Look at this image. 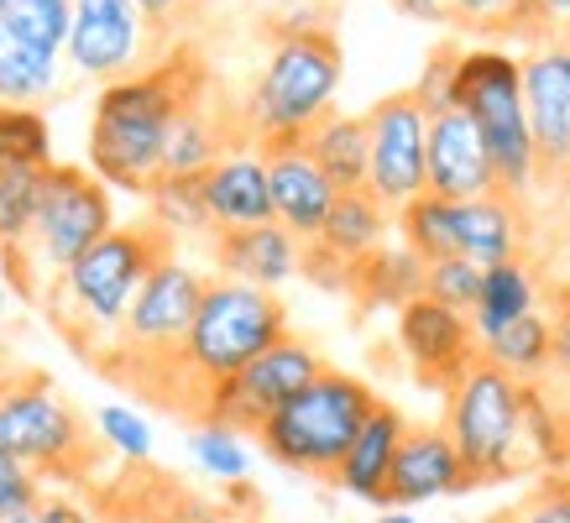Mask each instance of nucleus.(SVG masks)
<instances>
[{"label": "nucleus", "mask_w": 570, "mask_h": 523, "mask_svg": "<svg viewBox=\"0 0 570 523\" xmlns=\"http://www.w3.org/2000/svg\"><path fill=\"white\" fill-rule=\"evenodd\" d=\"M189 455L199 461V471H209L215 482H246V471H252V451H246V435L242 430H230V424H194L189 430Z\"/></svg>", "instance_id": "nucleus-30"}, {"label": "nucleus", "mask_w": 570, "mask_h": 523, "mask_svg": "<svg viewBox=\"0 0 570 523\" xmlns=\"http://www.w3.org/2000/svg\"><path fill=\"white\" fill-rule=\"evenodd\" d=\"M95 435H100L105 451L121 455L126 466H147L153 461V424L137 408H126V403H105L95 414Z\"/></svg>", "instance_id": "nucleus-33"}, {"label": "nucleus", "mask_w": 570, "mask_h": 523, "mask_svg": "<svg viewBox=\"0 0 570 523\" xmlns=\"http://www.w3.org/2000/svg\"><path fill=\"white\" fill-rule=\"evenodd\" d=\"M424 194H434V199H487V194H498V174H492L487 141L466 110H445V116L430 121Z\"/></svg>", "instance_id": "nucleus-18"}, {"label": "nucleus", "mask_w": 570, "mask_h": 523, "mask_svg": "<svg viewBox=\"0 0 570 523\" xmlns=\"http://www.w3.org/2000/svg\"><path fill=\"white\" fill-rule=\"evenodd\" d=\"M157 27L147 21L137 0H73V27H69V63L85 79H131V73L153 69L157 58Z\"/></svg>", "instance_id": "nucleus-12"}, {"label": "nucleus", "mask_w": 570, "mask_h": 523, "mask_svg": "<svg viewBox=\"0 0 570 523\" xmlns=\"http://www.w3.org/2000/svg\"><path fill=\"white\" fill-rule=\"evenodd\" d=\"M341 79H346V48H341V37L330 27L283 32L242 100V121L252 147L257 152L304 147V137L335 110Z\"/></svg>", "instance_id": "nucleus-3"}, {"label": "nucleus", "mask_w": 570, "mask_h": 523, "mask_svg": "<svg viewBox=\"0 0 570 523\" xmlns=\"http://www.w3.org/2000/svg\"><path fill=\"white\" fill-rule=\"evenodd\" d=\"M147 220H153L163 236H205L215 230L205 205V184L199 178H157V189L147 194Z\"/></svg>", "instance_id": "nucleus-28"}, {"label": "nucleus", "mask_w": 570, "mask_h": 523, "mask_svg": "<svg viewBox=\"0 0 570 523\" xmlns=\"http://www.w3.org/2000/svg\"><path fill=\"white\" fill-rule=\"evenodd\" d=\"M529 314H539V278L523 267V257L487 267L482 298H476V309H471L476 341H492V335H502L508 325H519Z\"/></svg>", "instance_id": "nucleus-26"}, {"label": "nucleus", "mask_w": 570, "mask_h": 523, "mask_svg": "<svg viewBox=\"0 0 570 523\" xmlns=\"http://www.w3.org/2000/svg\"><path fill=\"white\" fill-rule=\"evenodd\" d=\"M377 523H419L414 513H409V507H382L377 513Z\"/></svg>", "instance_id": "nucleus-43"}, {"label": "nucleus", "mask_w": 570, "mask_h": 523, "mask_svg": "<svg viewBox=\"0 0 570 523\" xmlns=\"http://www.w3.org/2000/svg\"><path fill=\"white\" fill-rule=\"evenodd\" d=\"M445 17L471 37H523L529 0H445Z\"/></svg>", "instance_id": "nucleus-32"}, {"label": "nucleus", "mask_w": 570, "mask_h": 523, "mask_svg": "<svg viewBox=\"0 0 570 523\" xmlns=\"http://www.w3.org/2000/svg\"><path fill=\"white\" fill-rule=\"evenodd\" d=\"M397 230L424 262L466 257L476 267H498V262H519L523 251V215L519 199H434L419 194L409 209H397Z\"/></svg>", "instance_id": "nucleus-10"}, {"label": "nucleus", "mask_w": 570, "mask_h": 523, "mask_svg": "<svg viewBox=\"0 0 570 523\" xmlns=\"http://www.w3.org/2000/svg\"><path fill=\"white\" fill-rule=\"evenodd\" d=\"M110 230H116L110 184H100L79 162H52L42 174L32 230L21 236V246L6 251V283L17 294H42L52 278H63L73 262L95 241H105Z\"/></svg>", "instance_id": "nucleus-5"}, {"label": "nucleus", "mask_w": 570, "mask_h": 523, "mask_svg": "<svg viewBox=\"0 0 570 523\" xmlns=\"http://www.w3.org/2000/svg\"><path fill=\"white\" fill-rule=\"evenodd\" d=\"M288 330V309L273 288H252L236 278H209L205 304L194 314V330L178 356V383H184V414L199 424L215 398V387L242 377L262 351H273Z\"/></svg>", "instance_id": "nucleus-4"}, {"label": "nucleus", "mask_w": 570, "mask_h": 523, "mask_svg": "<svg viewBox=\"0 0 570 523\" xmlns=\"http://www.w3.org/2000/svg\"><path fill=\"white\" fill-rule=\"evenodd\" d=\"M387 220H393V209L382 205L372 189H351L335 199V209H330L325 230L314 236V251L330 262H341V267H362L366 257H377L382 246H387Z\"/></svg>", "instance_id": "nucleus-23"}, {"label": "nucleus", "mask_w": 570, "mask_h": 523, "mask_svg": "<svg viewBox=\"0 0 570 523\" xmlns=\"http://www.w3.org/2000/svg\"><path fill=\"white\" fill-rule=\"evenodd\" d=\"M209 85L215 79L189 48H168L153 69L105 85L89 121V174L110 189L147 199L163 178L168 131L184 116V105H194Z\"/></svg>", "instance_id": "nucleus-1"}, {"label": "nucleus", "mask_w": 570, "mask_h": 523, "mask_svg": "<svg viewBox=\"0 0 570 523\" xmlns=\"http://www.w3.org/2000/svg\"><path fill=\"white\" fill-rule=\"evenodd\" d=\"M482 356L492 366H502V372H513L519 383H539V377L554 366V319L529 314L519 325H508L502 335L482 341Z\"/></svg>", "instance_id": "nucleus-27"}, {"label": "nucleus", "mask_w": 570, "mask_h": 523, "mask_svg": "<svg viewBox=\"0 0 570 523\" xmlns=\"http://www.w3.org/2000/svg\"><path fill=\"white\" fill-rule=\"evenodd\" d=\"M174 257V236H163L153 220L137 226H116L105 241H95L85 257L73 262L63 278L42 288V309H48L52 330L63 335L79 356L100 362L116 346L126 314L137 304L141 283L157 273V262Z\"/></svg>", "instance_id": "nucleus-2"}, {"label": "nucleus", "mask_w": 570, "mask_h": 523, "mask_svg": "<svg viewBox=\"0 0 570 523\" xmlns=\"http://www.w3.org/2000/svg\"><path fill=\"white\" fill-rule=\"evenodd\" d=\"M397 351L409 356L419 387L450 393L471 372V362L482 356V341H476L471 314L445 309L434 298H414V304L397 309Z\"/></svg>", "instance_id": "nucleus-16"}, {"label": "nucleus", "mask_w": 570, "mask_h": 523, "mask_svg": "<svg viewBox=\"0 0 570 523\" xmlns=\"http://www.w3.org/2000/svg\"><path fill=\"white\" fill-rule=\"evenodd\" d=\"M320 372H325V356H320L309 341L283 335L273 351H262L257 362L246 366L242 377H230L225 387H215L205 418L230 424V430H242V435H257L262 424H267L283 403H294ZM205 418H199V424H205Z\"/></svg>", "instance_id": "nucleus-13"}, {"label": "nucleus", "mask_w": 570, "mask_h": 523, "mask_svg": "<svg viewBox=\"0 0 570 523\" xmlns=\"http://www.w3.org/2000/svg\"><path fill=\"white\" fill-rule=\"evenodd\" d=\"M487 523H570V466L566 471H550V476H544L529 497L498 507Z\"/></svg>", "instance_id": "nucleus-36"}, {"label": "nucleus", "mask_w": 570, "mask_h": 523, "mask_svg": "<svg viewBox=\"0 0 570 523\" xmlns=\"http://www.w3.org/2000/svg\"><path fill=\"white\" fill-rule=\"evenodd\" d=\"M529 387L534 383H519L513 372L476 356L445 393V430L471 471V487H498L539 466L529 445Z\"/></svg>", "instance_id": "nucleus-6"}, {"label": "nucleus", "mask_w": 570, "mask_h": 523, "mask_svg": "<svg viewBox=\"0 0 570 523\" xmlns=\"http://www.w3.org/2000/svg\"><path fill=\"white\" fill-rule=\"evenodd\" d=\"M137 6L147 11V21H153L157 32H168V27H174L184 11H189V0H137Z\"/></svg>", "instance_id": "nucleus-40"}, {"label": "nucleus", "mask_w": 570, "mask_h": 523, "mask_svg": "<svg viewBox=\"0 0 570 523\" xmlns=\"http://www.w3.org/2000/svg\"><path fill=\"white\" fill-rule=\"evenodd\" d=\"M554 372L570 383V309L554 319Z\"/></svg>", "instance_id": "nucleus-42"}, {"label": "nucleus", "mask_w": 570, "mask_h": 523, "mask_svg": "<svg viewBox=\"0 0 570 523\" xmlns=\"http://www.w3.org/2000/svg\"><path fill=\"white\" fill-rule=\"evenodd\" d=\"M523 105L539 147V184L570 189V37L523 52Z\"/></svg>", "instance_id": "nucleus-15"}, {"label": "nucleus", "mask_w": 570, "mask_h": 523, "mask_svg": "<svg viewBox=\"0 0 570 523\" xmlns=\"http://www.w3.org/2000/svg\"><path fill=\"white\" fill-rule=\"evenodd\" d=\"M95 451L100 435H89L85 414L48 372H17L0 387V455L32 466L42 482H79L95 466Z\"/></svg>", "instance_id": "nucleus-9"}, {"label": "nucleus", "mask_w": 570, "mask_h": 523, "mask_svg": "<svg viewBox=\"0 0 570 523\" xmlns=\"http://www.w3.org/2000/svg\"><path fill=\"white\" fill-rule=\"evenodd\" d=\"M366 131H372V174H366V189L397 215V209H409L424 194L430 116L414 100V89H397V95H382L366 110Z\"/></svg>", "instance_id": "nucleus-14"}, {"label": "nucleus", "mask_w": 570, "mask_h": 523, "mask_svg": "<svg viewBox=\"0 0 570 523\" xmlns=\"http://www.w3.org/2000/svg\"><path fill=\"white\" fill-rule=\"evenodd\" d=\"M42 174L48 168H17L0 178V251L21 246V236L37 220V199H42Z\"/></svg>", "instance_id": "nucleus-31"}, {"label": "nucleus", "mask_w": 570, "mask_h": 523, "mask_svg": "<svg viewBox=\"0 0 570 523\" xmlns=\"http://www.w3.org/2000/svg\"><path fill=\"white\" fill-rule=\"evenodd\" d=\"M482 283H487V267H476V262H466V257H445V262H430V267H424V298L445 304V309H461V314L476 309Z\"/></svg>", "instance_id": "nucleus-35"}, {"label": "nucleus", "mask_w": 570, "mask_h": 523, "mask_svg": "<svg viewBox=\"0 0 570 523\" xmlns=\"http://www.w3.org/2000/svg\"><path fill=\"white\" fill-rule=\"evenodd\" d=\"M523 37H529V48L544 37H570V0H529Z\"/></svg>", "instance_id": "nucleus-38"}, {"label": "nucleus", "mask_w": 570, "mask_h": 523, "mask_svg": "<svg viewBox=\"0 0 570 523\" xmlns=\"http://www.w3.org/2000/svg\"><path fill=\"white\" fill-rule=\"evenodd\" d=\"M409 435V418L397 414L393 403H377L372 418L362 424V435L351 445V455L341 461V476L335 487L356 497V503H372L382 513V497H387V476H393V461H397V445Z\"/></svg>", "instance_id": "nucleus-22"}, {"label": "nucleus", "mask_w": 570, "mask_h": 523, "mask_svg": "<svg viewBox=\"0 0 570 523\" xmlns=\"http://www.w3.org/2000/svg\"><path fill=\"white\" fill-rule=\"evenodd\" d=\"M73 0H11L0 21V105L37 110L58 85V58H69Z\"/></svg>", "instance_id": "nucleus-11"}, {"label": "nucleus", "mask_w": 570, "mask_h": 523, "mask_svg": "<svg viewBox=\"0 0 570 523\" xmlns=\"http://www.w3.org/2000/svg\"><path fill=\"white\" fill-rule=\"evenodd\" d=\"M455 100L487 141L502 199H523L539 184V147L523 105V58L502 48H466L455 73Z\"/></svg>", "instance_id": "nucleus-8"}, {"label": "nucleus", "mask_w": 570, "mask_h": 523, "mask_svg": "<svg viewBox=\"0 0 570 523\" xmlns=\"http://www.w3.org/2000/svg\"><path fill=\"white\" fill-rule=\"evenodd\" d=\"M403 17H414V21H434V27H450L445 17V0H393Z\"/></svg>", "instance_id": "nucleus-41"}, {"label": "nucleus", "mask_w": 570, "mask_h": 523, "mask_svg": "<svg viewBox=\"0 0 570 523\" xmlns=\"http://www.w3.org/2000/svg\"><path fill=\"white\" fill-rule=\"evenodd\" d=\"M11 377H17V372H11V356H6V346H0V387L11 383Z\"/></svg>", "instance_id": "nucleus-44"}, {"label": "nucleus", "mask_w": 570, "mask_h": 523, "mask_svg": "<svg viewBox=\"0 0 570 523\" xmlns=\"http://www.w3.org/2000/svg\"><path fill=\"white\" fill-rule=\"evenodd\" d=\"M455 492H471V471L455 451L450 430L445 424H409L382 507H409L414 513V507L434 503V497H455Z\"/></svg>", "instance_id": "nucleus-17"}, {"label": "nucleus", "mask_w": 570, "mask_h": 523, "mask_svg": "<svg viewBox=\"0 0 570 523\" xmlns=\"http://www.w3.org/2000/svg\"><path fill=\"white\" fill-rule=\"evenodd\" d=\"M17 168H52V137L37 110L0 105V178Z\"/></svg>", "instance_id": "nucleus-29"}, {"label": "nucleus", "mask_w": 570, "mask_h": 523, "mask_svg": "<svg viewBox=\"0 0 570 523\" xmlns=\"http://www.w3.org/2000/svg\"><path fill=\"white\" fill-rule=\"evenodd\" d=\"M6 309H11V283H0V319H6Z\"/></svg>", "instance_id": "nucleus-45"}, {"label": "nucleus", "mask_w": 570, "mask_h": 523, "mask_svg": "<svg viewBox=\"0 0 570 523\" xmlns=\"http://www.w3.org/2000/svg\"><path fill=\"white\" fill-rule=\"evenodd\" d=\"M304 152L325 168V178L341 194L366 189V174H372V131H366V116H335L330 110L325 121L304 137Z\"/></svg>", "instance_id": "nucleus-24"}, {"label": "nucleus", "mask_w": 570, "mask_h": 523, "mask_svg": "<svg viewBox=\"0 0 570 523\" xmlns=\"http://www.w3.org/2000/svg\"><path fill=\"white\" fill-rule=\"evenodd\" d=\"M37 507H42V503H37ZM37 507H32V513H17V519H6V523H42V519H37Z\"/></svg>", "instance_id": "nucleus-46"}, {"label": "nucleus", "mask_w": 570, "mask_h": 523, "mask_svg": "<svg viewBox=\"0 0 570 523\" xmlns=\"http://www.w3.org/2000/svg\"><path fill=\"white\" fill-rule=\"evenodd\" d=\"M377 403L382 398L362 377L325 366L294 403H283V408L262 424L257 445H262V455H273L277 466L320 476V482L335 487L341 461L351 455V445H356V435H362V424L372 418Z\"/></svg>", "instance_id": "nucleus-7"}, {"label": "nucleus", "mask_w": 570, "mask_h": 523, "mask_svg": "<svg viewBox=\"0 0 570 523\" xmlns=\"http://www.w3.org/2000/svg\"><path fill=\"white\" fill-rule=\"evenodd\" d=\"M6 11H11V0H0V21H6Z\"/></svg>", "instance_id": "nucleus-47"}, {"label": "nucleus", "mask_w": 570, "mask_h": 523, "mask_svg": "<svg viewBox=\"0 0 570 523\" xmlns=\"http://www.w3.org/2000/svg\"><path fill=\"white\" fill-rule=\"evenodd\" d=\"M262 157H267V178H273L277 226H288L298 241H314V236L325 230L341 189L330 184L325 168H320L304 147H277V152H262Z\"/></svg>", "instance_id": "nucleus-21"}, {"label": "nucleus", "mask_w": 570, "mask_h": 523, "mask_svg": "<svg viewBox=\"0 0 570 523\" xmlns=\"http://www.w3.org/2000/svg\"><path fill=\"white\" fill-rule=\"evenodd\" d=\"M205 205L215 230H252L277 220L273 215V178H267V157L257 147H236L225 152L205 178Z\"/></svg>", "instance_id": "nucleus-20"}, {"label": "nucleus", "mask_w": 570, "mask_h": 523, "mask_svg": "<svg viewBox=\"0 0 570 523\" xmlns=\"http://www.w3.org/2000/svg\"><path fill=\"white\" fill-rule=\"evenodd\" d=\"M424 267L430 262L419 257L409 241L382 246L377 257H366L356 267V288L351 294L362 298V309H403V304L424 298Z\"/></svg>", "instance_id": "nucleus-25"}, {"label": "nucleus", "mask_w": 570, "mask_h": 523, "mask_svg": "<svg viewBox=\"0 0 570 523\" xmlns=\"http://www.w3.org/2000/svg\"><path fill=\"white\" fill-rule=\"evenodd\" d=\"M48 492H42V476L32 466H21L11 455H0V523L17 519V513H32Z\"/></svg>", "instance_id": "nucleus-37"}, {"label": "nucleus", "mask_w": 570, "mask_h": 523, "mask_svg": "<svg viewBox=\"0 0 570 523\" xmlns=\"http://www.w3.org/2000/svg\"><path fill=\"white\" fill-rule=\"evenodd\" d=\"M304 246L288 226H252V230H215V267L220 278H236V283H252V288H283L288 278L304 273Z\"/></svg>", "instance_id": "nucleus-19"}, {"label": "nucleus", "mask_w": 570, "mask_h": 523, "mask_svg": "<svg viewBox=\"0 0 570 523\" xmlns=\"http://www.w3.org/2000/svg\"><path fill=\"white\" fill-rule=\"evenodd\" d=\"M37 519H42V523H89V513L73 503V497H42Z\"/></svg>", "instance_id": "nucleus-39"}, {"label": "nucleus", "mask_w": 570, "mask_h": 523, "mask_svg": "<svg viewBox=\"0 0 570 523\" xmlns=\"http://www.w3.org/2000/svg\"><path fill=\"white\" fill-rule=\"evenodd\" d=\"M461 52L466 42H434V52L424 58V69L414 79V100L424 105V116H445V110H461L455 100V73H461Z\"/></svg>", "instance_id": "nucleus-34"}, {"label": "nucleus", "mask_w": 570, "mask_h": 523, "mask_svg": "<svg viewBox=\"0 0 570 523\" xmlns=\"http://www.w3.org/2000/svg\"><path fill=\"white\" fill-rule=\"evenodd\" d=\"M566 435H570V414H566Z\"/></svg>", "instance_id": "nucleus-48"}]
</instances>
